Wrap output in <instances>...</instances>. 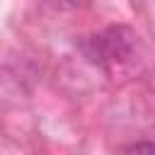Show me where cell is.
I'll return each mask as SVG.
<instances>
[{
	"label": "cell",
	"mask_w": 155,
	"mask_h": 155,
	"mask_svg": "<svg viewBox=\"0 0 155 155\" xmlns=\"http://www.w3.org/2000/svg\"><path fill=\"white\" fill-rule=\"evenodd\" d=\"M124 155H155V148L150 140H143V143H136V145H128L124 150Z\"/></svg>",
	"instance_id": "7a4b0ae2"
},
{
	"label": "cell",
	"mask_w": 155,
	"mask_h": 155,
	"mask_svg": "<svg viewBox=\"0 0 155 155\" xmlns=\"http://www.w3.org/2000/svg\"><path fill=\"white\" fill-rule=\"evenodd\" d=\"M133 48V34L126 27H107L104 31L94 34L85 44V53L92 63L99 65H111L121 63L131 56Z\"/></svg>",
	"instance_id": "6da1fadb"
}]
</instances>
